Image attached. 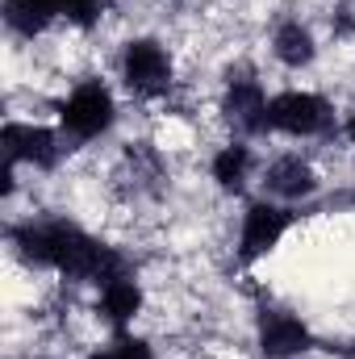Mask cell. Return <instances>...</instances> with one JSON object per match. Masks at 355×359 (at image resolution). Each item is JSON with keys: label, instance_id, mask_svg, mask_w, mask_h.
<instances>
[{"label": "cell", "instance_id": "1", "mask_svg": "<svg viewBox=\"0 0 355 359\" xmlns=\"http://www.w3.org/2000/svg\"><path fill=\"white\" fill-rule=\"evenodd\" d=\"M13 243L21 247L25 259L59 268L76 280H96L109 284L117 276H126V259L113 255L109 247H100L96 238H88L84 230L67 226V222H38V226H21L13 234Z\"/></svg>", "mask_w": 355, "mask_h": 359}, {"label": "cell", "instance_id": "2", "mask_svg": "<svg viewBox=\"0 0 355 359\" xmlns=\"http://www.w3.org/2000/svg\"><path fill=\"white\" fill-rule=\"evenodd\" d=\"M113 121V96L105 84H80L63 104V126L76 138H96L100 130H109Z\"/></svg>", "mask_w": 355, "mask_h": 359}, {"label": "cell", "instance_id": "3", "mask_svg": "<svg viewBox=\"0 0 355 359\" xmlns=\"http://www.w3.org/2000/svg\"><path fill=\"white\" fill-rule=\"evenodd\" d=\"M267 126L284 134H318L326 126V100L314 92H284L267 100Z\"/></svg>", "mask_w": 355, "mask_h": 359}, {"label": "cell", "instance_id": "4", "mask_svg": "<svg viewBox=\"0 0 355 359\" xmlns=\"http://www.w3.org/2000/svg\"><path fill=\"white\" fill-rule=\"evenodd\" d=\"M121 67H126L130 88H138V92H159V88H168V80H172V63H168L163 46H159V42H151V38L130 42V46H126Z\"/></svg>", "mask_w": 355, "mask_h": 359}, {"label": "cell", "instance_id": "5", "mask_svg": "<svg viewBox=\"0 0 355 359\" xmlns=\"http://www.w3.org/2000/svg\"><path fill=\"white\" fill-rule=\"evenodd\" d=\"M288 230V213L280 209V205H251L247 209V217H243V259L251 264V259H260L267 255L276 243H280V234Z\"/></svg>", "mask_w": 355, "mask_h": 359}, {"label": "cell", "instance_id": "6", "mask_svg": "<svg viewBox=\"0 0 355 359\" xmlns=\"http://www.w3.org/2000/svg\"><path fill=\"white\" fill-rule=\"evenodd\" d=\"M4 155H8V163L51 168L59 147H55V134L42 130V126H4Z\"/></svg>", "mask_w": 355, "mask_h": 359}, {"label": "cell", "instance_id": "7", "mask_svg": "<svg viewBox=\"0 0 355 359\" xmlns=\"http://www.w3.org/2000/svg\"><path fill=\"white\" fill-rule=\"evenodd\" d=\"M260 347H264L267 359L301 355L309 347V330L297 318H288V313H264V322H260Z\"/></svg>", "mask_w": 355, "mask_h": 359}, {"label": "cell", "instance_id": "8", "mask_svg": "<svg viewBox=\"0 0 355 359\" xmlns=\"http://www.w3.org/2000/svg\"><path fill=\"white\" fill-rule=\"evenodd\" d=\"M226 113L234 126L243 130H264L267 126V100H264V88L251 84V80H239L230 96H226Z\"/></svg>", "mask_w": 355, "mask_h": 359}, {"label": "cell", "instance_id": "9", "mask_svg": "<svg viewBox=\"0 0 355 359\" xmlns=\"http://www.w3.org/2000/svg\"><path fill=\"white\" fill-rule=\"evenodd\" d=\"M267 188L276 196H288L293 201V196H309L318 188V180H314V168L301 163V159H276L267 168Z\"/></svg>", "mask_w": 355, "mask_h": 359}, {"label": "cell", "instance_id": "10", "mask_svg": "<svg viewBox=\"0 0 355 359\" xmlns=\"http://www.w3.org/2000/svg\"><path fill=\"white\" fill-rule=\"evenodd\" d=\"M138 305H142V292H138V284H134L130 271L117 276V280H109V284H100V309L113 322H130L138 313Z\"/></svg>", "mask_w": 355, "mask_h": 359}, {"label": "cell", "instance_id": "11", "mask_svg": "<svg viewBox=\"0 0 355 359\" xmlns=\"http://www.w3.org/2000/svg\"><path fill=\"white\" fill-rule=\"evenodd\" d=\"M276 59L280 63H288V67H305L309 59H314V38H309V29H301V25H280L276 29Z\"/></svg>", "mask_w": 355, "mask_h": 359}, {"label": "cell", "instance_id": "12", "mask_svg": "<svg viewBox=\"0 0 355 359\" xmlns=\"http://www.w3.org/2000/svg\"><path fill=\"white\" fill-rule=\"evenodd\" d=\"M247 168H251V151H247V147H226V151L213 159V180H217L222 188L239 192L243 180H247Z\"/></svg>", "mask_w": 355, "mask_h": 359}, {"label": "cell", "instance_id": "13", "mask_svg": "<svg viewBox=\"0 0 355 359\" xmlns=\"http://www.w3.org/2000/svg\"><path fill=\"white\" fill-rule=\"evenodd\" d=\"M4 17H8L13 29H21V34H29V38L51 25V17H46L34 0H8V4H4Z\"/></svg>", "mask_w": 355, "mask_h": 359}, {"label": "cell", "instance_id": "14", "mask_svg": "<svg viewBox=\"0 0 355 359\" xmlns=\"http://www.w3.org/2000/svg\"><path fill=\"white\" fill-rule=\"evenodd\" d=\"M100 8H105V0H63V17L76 25H92L100 17Z\"/></svg>", "mask_w": 355, "mask_h": 359}, {"label": "cell", "instance_id": "15", "mask_svg": "<svg viewBox=\"0 0 355 359\" xmlns=\"http://www.w3.org/2000/svg\"><path fill=\"white\" fill-rule=\"evenodd\" d=\"M96 359H151V347L138 343V339H117L109 351H100Z\"/></svg>", "mask_w": 355, "mask_h": 359}, {"label": "cell", "instance_id": "16", "mask_svg": "<svg viewBox=\"0 0 355 359\" xmlns=\"http://www.w3.org/2000/svg\"><path fill=\"white\" fill-rule=\"evenodd\" d=\"M347 138H351V142H355V117H351V121H347Z\"/></svg>", "mask_w": 355, "mask_h": 359}]
</instances>
